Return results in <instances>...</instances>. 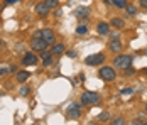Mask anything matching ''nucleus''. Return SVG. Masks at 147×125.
<instances>
[{
	"mask_svg": "<svg viewBox=\"0 0 147 125\" xmlns=\"http://www.w3.org/2000/svg\"><path fill=\"white\" fill-rule=\"evenodd\" d=\"M0 47H2V41H0Z\"/></svg>",
	"mask_w": 147,
	"mask_h": 125,
	"instance_id": "7c9ffc66",
	"label": "nucleus"
},
{
	"mask_svg": "<svg viewBox=\"0 0 147 125\" xmlns=\"http://www.w3.org/2000/svg\"><path fill=\"white\" fill-rule=\"evenodd\" d=\"M20 95H22V97H27V95H29V88H27V86H22V88H20Z\"/></svg>",
	"mask_w": 147,
	"mask_h": 125,
	"instance_id": "b1692460",
	"label": "nucleus"
},
{
	"mask_svg": "<svg viewBox=\"0 0 147 125\" xmlns=\"http://www.w3.org/2000/svg\"><path fill=\"white\" fill-rule=\"evenodd\" d=\"M20 0H5V3H9V5H12V3H19Z\"/></svg>",
	"mask_w": 147,
	"mask_h": 125,
	"instance_id": "393cba45",
	"label": "nucleus"
},
{
	"mask_svg": "<svg viewBox=\"0 0 147 125\" xmlns=\"http://www.w3.org/2000/svg\"><path fill=\"white\" fill-rule=\"evenodd\" d=\"M103 61H105V54H102V53L91 54V56H88V57L85 59V63L90 64V66H98V64H102Z\"/></svg>",
	"mask_w": 147,
	"mask_h": 125,
	"instance_id": "39448f33",
	"label": "nucleus"
},
{
	"mask_svg": "<svg viewBox=\"0 0 147 125\" xmlns=\"http://www.w3.org/2000/svg\"><path fill=\"white\" fill-rule=\"evenodd\" d=\"M146 74H147V70H146Z\"/></svg>",
	"mask_w": 147,
	"mask_h": 125,
	"instance_id": "473e14b6",
	"label": "nucleus"
},
{
	"mask_svg": "<svg viewBox=\"0 0 147 125\" xmlns=\"http://www.w3.org/2000/svg\"><path fill=\"white\" fill-rule=\"evenodd\" d=\"M44 3L49 7V9H54V7H58L59 0H44Z\"/></svg>",
	"mask_w": 147,
	"mask_h": 125,
	"instance_id": "a211bd4d",
	"label": "nucleus"
},
{
	"mask_svg": "<svg viewBox=\"0 0 147 125\" xmlns=\"http://www.w3.org/2000/svg\"><path fill=\"white\" fill-rule=\"evenodd\" d=\"M36 63H37V57H36V54H32V53H26V56L22 57V64L24 66H32Z\"/></svg>",
	"mask_w": 147,
	"mask_h": 125,
	"instance_id": "6e6552de",
	"label": "nucleus"
},
{
	"mask_svg": "<svg viewBox=\"0 0 147 125\" xmlns=\"http://www.w3.org/2000/svg\"><path fill=\"white\" fill-rule=\"evenodd\" d=\"M41 37L46 41L47 46H49V44H54V41H56V36H54V32H53L51 29H42V30H41Z\"/></svg>",
	"mask_w": 147,
	"mask_h": 125,
	"instance_id": "0eeeda50",
	"label": "nucleus"
},
{
	"mask_svg": "<svg viewBox=\"0 0 147 125\" xmlns=\"http://www.w3.org/2000/svg\"><path fill=\"white\" fill-rule=\"evenodd\" d=\"M49 10H51V9H49V7L46 5L44 2H42V3H37V5H36V12H37L39 15H42V17H44V15H47V12H49Z\"/></svg>",
	"mask_w": 147,
	"mask_h": 125,
	"instance_id": "1a4fd4ad",
	"label": "nucleus"
},
{
	"mask_svg": "<svg viewBox=\"0 0 147 125\" xmlns=\"http://www.w3.org/2000/svg\"><path fill=\"white\" fill-rule=\"evenodd\" d=\"M146 111H147V105H146Z\"/></svg>",
	"mask_w": 147,
	"mask_h": 125,
	"instance_id": "2f4dec72",
	"label": "nucleus"
},
{
	"mask_svg": "<svg viewBox=\"0 0 147 125\" xmlns=\"http://www.w3.org/2000/svg\"><path fill=\"white\" fill-rule=\"evenodd\" d=\"M100 78L102 80H105V81H113L115 80V70L113 68H108V66H105V68H100Z\"/></svg>",
	"mask_w": 147,
	"mask_h": 125,
	"instance_id": "7ed1b4c3",
	"label": "nucleus"
},
{
	"mask_svg": "<svg viewBox=\"0 0 147 125\" xmlns=\"http://www.w3.org/2000/svg\"><path fill=\"white\" fill-rule=\"evenodd\" d=\"M66 113H68L69 118H78V117L81 115V105H80V103H71V105L68 107Z\"/></svg>",
	"mask_w": 147,
	"mask_h": 125,
	"instance_id": "423d86ee",
	"label": "nucleus"
},
{
	"mask_svg": "<svg viewBox=\"0 0 147 125\" xmlns=\"http://www.w3.org/2000/svg\"><path fill=\"white\" fill-rule=\"evenodd\" d=\"M110 51H112V53H120V51H122V41L113 39V41L110 42Z\"/></svg>",
	"mask_w": 147,
	"mask_h": 125,
	"instance_id": "9d476101",
	"label": "nucleus"
},
{
	"mask_svg": "<svg viewBox=\"0 0 147 125\" xmlns=\"http://www.w3.org/2000/svg\"><path fill=\"white\" fill-rule=\"evenodd\" d=\"M100 101V95L96 91H85L81 93V105H93Z\"/></svg>",
	"mask_w": 147,
	"mask_h": 125,
	"instance_id": "f03ea898",
	"label": "nucleus"
},
{
	"mask_svg": "<svg viewBox=\"0 0 147 125\" xmlns=\"http://www.w3.org/2000/svg\"><path fill=\"white\" fill-rule=\"evenodd\" d=\"M112 3H113L115 7H118V9H125V7H127V2H125V0H112Z\"/></svg>",
	"mask_w": 147,
	"mask_h": 125,
	"instance_id": "f3484780",
	"label": "nucleus"
},
{
	"mask_svg": "<svg viewBox=\"0 0 147 125\" xmlns=\"http://www.w3.org/2000/svg\"><path fill=\"white\" fill-rule=\"evenodd\" d=\"M112 125H125V120H123V118H115V120L112 122Z\"/></svg>",
	"mask_w": 147,
	"mask_h": 125,
	"instance_id": "5701e85b",
	"label": "nucleus"
},
{
	"mask_svg": "<svg viewBox=\"0 0 147 125\" xmlns=\"http://www.w3.org/2000/svg\"><path fill=\"white\" fill-rule=\"evenodd\" d=\"M7 71H9V70H0V76H2V74H5Z\"/></svg>",
	"mask_w": 147,
	"mask_h": 125,
	"instance_id": "c85d7f7f",
	"label": "nucleus"
},
{
	"mask_svg": "<svg viewBox=\"0 0 147 125\" xmlns=\"http://www.w3.org/2000/svg\"><path fill=\"white\" fill-rule=\"evenodd\" d=\"M134 93V88H123V90H120V95H130Z\"/></svg>",
	"mask_w": 147,
	"mask_h": 125,
	"instance_id": "4be33fe9",
	"label": "nucleus"
},
{
	"mask_svg": "<svg viewBox=\"0 0 147 125\" xmlns=\"http://www.w3.org/2000/svg\"><path fill=\"white\" fill-rule=\"evenodd\" d=\"M29 78H30L29 71H19V73H17V81H19V83H26Z\"/></svg>",
	"mask_w": 147,
	"mask_h": 125,
	"instance_id": "9b49d317",
	"label": "nucleus"
},
{
	"mask_svg": "<svg viewBox=\"0 0 147 125\" xmlns=\"http://www.w3.org/2000/svg\"><path fill=\"white\" fill-rule=\"evenodd\" d=\"M105 3H107V5H112V0H105Z\"/></svg>",
	"mask_w": 147,
	"mask_h": 125,
	"instance_id": "c756f323",
	"label": "nucleus"
},
{
	"mask_svg": "<svg viewBox=\"0 0 147 125\" xmlns=\"http://www.w3.org/2000/svg\"><path fill=\"white\" fill-rule=\"evenodd\" d=\"M113 66L118 68V70H129L132 66V56H127V54L117 56L115 61H113Z\"/></svg>",
	"mask_w": 147,
	"mask_h": 125,
	"instance_id": "f257e3e1",
	"label": "nucleus"
},
{
	"mask_svg": "<svg viewBox=\"0 0 147 125\" xmlns=\"http://www.w3.org/2000/svg\"><path fill=\"white\" fill-rule=\"evenodd\" d=\"M134 125H147V124L142 122V120H134Z\"/></svg>",
	"mask_w": 147,
	"mask_h": 125,
	"instance_id": "a878e982",
	"label": "nucleus"
},
{
	"mask_svg": "<svg viewBox=\"0 0 147 125\" xmlns=\"http://www.w3.org/2000/svg\"><path fill=\"white\" fill-rule=\"evenodd\" d=\"M68 56H69V57H76V53H74V51H68Z\"/></svg>",
	"mask_w": 147,
	"mask_h": 125,
	"instance_id": "cd10ccee",
	"label": "nucleus"
},
{
	"mask_svg": "<svg viewBox=\"0 0 147 125\" xmlns=\"http://www.w3.org/2000/svg\"><path fill=\"white\" fill-rule=\"evenodd\" d=\"M30 46H32V49L34 51H44L46 47H47V44H46V41L41 37V36H34L32 37V41H30Z\"/></svg>",
	"mask_w": 147,
	"mask_h": 125,
	"instance_id": "20e7f679",
	"label": "nucleus"
},
{
	"mask_svg": "<svg viewBox=\"0 0 147 125\" xmlns=\"http://www.w3.org/2000/svg\"><path fill=\"white\" fill-rule=\"evenodd\" d=\"M96 30H98V34L107 36V34L110 32V26H108L107 22H100V24H98V27H96Z\"/></svg>",
	"mask_w": 147,
	"mask_h": 125,
	"instance_id": "f8f14e48",
	"label": "nucleus"
},
{
	"mask_svg": "<svg viewBox=\"0 0 147 125\" xmlns=\"http://www.w3.org/2000/svg\"><path fill=\"white\" fill-rule=\"evenodd\" d=\"M140 7L142 9H147V0H140Z\"/></svg>",
	"mask_w": 147,
	"mask_h": 125,
	"instance_id": "bb28decb",
	"label": "nucleus"
},
{
	"mask_svg": "<svg viewBox=\"0 0 147 125\" xmlns=\"http://www.w3.org/2000/svg\"><path fill=\"white\" fill-rule=\"evenodd\" d=\"M123 26H125V22L122 19H118V17L112 19V22H110V27H115V29H122Z\"/></svg>",
	"mask_w": 147,
	"mask_h": 125,
	"instance_id": "4468645a",
	"label": "nucleus"
},
{
	"mask_svg": "<svg viewBox=\"0 0 147 125\" xmlns=\"http://www.w3.org/2000/svg\"><path fill=\"white\" fill-rule=\"evenodd\" d=\"M86 32H88L86 26H78V27H76V34H80V36H81V34H86Z\"/></svg>",
	"mask_w": 147,
	"mask_h": 125,
	"instance_id": "aec40b11",
	"label": "nucleus"
},
{
	"mask_svg": "<svg viewBox=\"0 0 147 125\" xmlns=\"http://www.w3.org/2000/svg\"><path fill=\"white\" fill-rule=\"evenodd\" d=\"M64 53V46L63 44H53V51H51V54L53 56H61Z\"/></svg>",
	"mask_w": 147,
	"mask_h": 125,
	"instance_id": "ddd939ff",
	"label": "nucleus"
},
{
	"mask_svg": "<svg viewBox=\"0 0 147 125\" xmlns=\"http://www.w3.org/2000/svg\"><path fill=\"white\" fill-rule=\"evenodd\" d=\"M41 56H42V59H44V64H46V66H49V64H51V56H53V54H51L49 51H46V49H44V51H41Z\"/></svg>",
	"mask_w": 147,
	"mask_h": 125,
	"instance_id": "2eb2a0df",
	"label": "nucleus"
},
{
	"mask_svg": "<svg viewBox=\"0 0 147 125\" xmlns=\"http://www.w3.org/2000/svg\"><path fill=\"white\" fill-rule=\"evenodd\" d=\"M125 9H127V14H129V15H135V14H137L135 5H129V3H127V7H125Z\"/></svg>",
	"mask_w": 147,
	"mask_h": 125,
	"instance_id": "6ab92c4d",
	"label": "nucleus"
},
{
	"mask_svg": "<svg viewBox=\"0 0 147 125\" xmlns=\"http://www.w3.org/2000/svg\"><path fill=\"white\" fill-rule=\"evenodd\" d=\"M108 118H110V113H108V111H102V113H100V117H98V120H100V122H105V120H108Z\"/></svg>",
	"mask_w": 147,
	"mask_h": 125,
	"instance_id": "412c9836",
	"label": "nucleus"
},
{
	"mask_svg": "<svg viewBox=\"0 0 147 125\" xmlns=\"http://www.w3.org/2000/svg\"><path fill=\"white\" fill-rule=\"evenodd\" d=\"M88 14H90L88 7H80V9H76V17H86Z\"/></svg>",
	"mask_w": 147,
	"mask_h": 125,
	"instance_id": "dca6fc26",
	"label": "nucleus"
}]
</instances>
